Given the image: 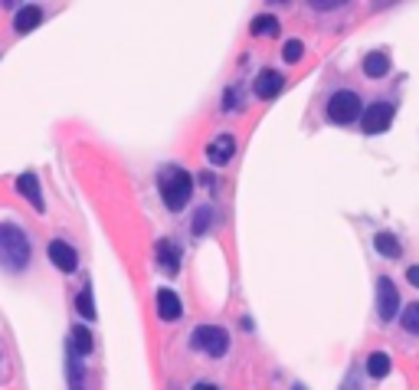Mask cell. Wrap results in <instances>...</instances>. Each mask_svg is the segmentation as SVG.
<instances>
[{"mask_svg": "<svg viewBox=\"0 0 419 390\" xmlns=\"http://www.w3.org/2000/svg\"><path fill=\"white\" fill-rule=\"evenodd\" d=\"M361 115H363V102L351 89H337V92L328 99V118H331L334 125H351V122H357Z\"/></svg>", "mask_w": 419, "mask_h": 390, "instance_id": "obj_3", "label": "cell"}, {"mask_svg": "<svg viewBox=\"0 0 419 390\" xmlns=\"http://www.w3.org/2000/svg\"><path fill=\"white\" fill-rule=\"evenodd\" d=\"M373 249H377V253H380L383 259H397V256H403L400 239L393 237V233H377V237H373Z\"/></svg>", "mask_w": 419, "mask_h": 390, "instance_id": "obj_16", "label": "cell"}, {"mask_svg": "<svg viewBox=\"0 0 419 390\" xmlns=\"http://www.w3.org/2000/svg\"><path fill=\"white\" fill-rule=\"evenodd\" d=\"M233 154H236V138H233V134H219V138H213V141L207 144V161L217 164V168L233 161Z\"/></svg>", "mask_w": 419, "mask_h": 390, "instance_id": "obj_10", "label": "cell"}, {"mask_svg": "<svg viewBox=\"0 0 419 390\" xmlns=\"http://www.w3.org/2000/svg\"><path fill=\"white\" fill-rule=\"evenodd\" d=\"M17 191L23 194V197L33 203V207L43 213V191H39V177L33 171H27V174H20L17 177Z\"/></svg>", "mask_w": 419, "mask_h": 390, "instance_id": "obj_14", "label": "cell"}, {"mask_svg": "<svg viewBox=\"0 0 419 390\" xmlns=\"http://www.w3.org/2000/svg\"><path fill=\"white\" fill-rule=\"evenodd\" d=\"M406 282L419 289V266H410V269H406Z\"/></svg>", "mask_w": 419, "mask_h": 390, "instance_id": "obj_23", "label": "cell"}, {"mask_svg": "<svg viewBox=\"0 0 419 390\" xmlns=\"http://www.w3.org/2000/svg\"><path fill=\"white\" fill-rule=\"evenodd\" d=\"M76 308L82 318H96V302H92V286H86L76 295Z\"/></svg>", "mask_w": 419, "mask_h": 390, "instance_id": "obj_21", "label": "cell"}, {"mask_svg": "<svg viewBox=\"0 0 419 390\" xmlns=\"http://www.w3.org/2000/svg\"><path fill=\"white\" fill-rule=\"evenodd\" d=\"M302 53H305V43H302V39H288L285 49H282V59H285V63H298Z\"/></svg>", "mask_w": 419, "mask_h": 390, "instance_id": "obj_22", "label": "cell"}, {"mask_svg": "<svg viewBox=\"0 0 419 390\" xmlns=\"http://www.w3.org/2000/svg\"><path fill=\"white\" fill-rule=\"evenodd\" d=\"M393 115H397V108H393V102H373L367 112L361 115V122H363V132L367 134H380L387 132L393 125Z\"/></svg>", "mask_w": 419, "mask_h": 390, "instance_id": "obj_6", "label": "cell"}, {"mask_svg": "<svg viewBox=\"0 0 419 390\" xmlns=\"http://www.w3.org/2000/svg\"><path fill=\"white\" fill-rule=\"evenodd\" d=\"M157 315H161L164 322H177V318L183 315L181 295L171 292V289H157Z\"/></svg>", "mask_w": 419, "mask_h": 390, "instance_id": "obj_12", "label": "cell"}, {"mask_svg": "<svg viewBox=\"0 0 419 390\" xmlns=\"http://www.w3.org/2000/svg\"><path fill=\"white\" fill-rule=\"evenodd\" d=\"M193 390H219V387H217V384H210V381H203V384H197Z\"/></svg>", "mask_w": 419, "mask_h": 390, "instance_id": "obj_24", "label": "cell"}, {"mask_svg": "<svg viewBox=\"0 0 419 390\" xmlns=\"http://www.w3.org/2000/svg\"><path fill=\"white\" fill-rule=\"evenodd\" d=\"M30 256H33V246H30V237L23 233V227L0 223V266L7 272H23L30 266Z\"/></svg>", "mask_w": 419, "mask_h": 390, "instance_id": "obj_1", "label": "cell"}, {"mask_svg": "<svg viewBox=\"0 0 419 390\" xmlns=\"http://www.w3.org/2000/svg\"><path fill=\"white\" fill-rule=\"evenodd\" d=\"M191 344L200 348V351H207L210 358H223V354L229 351V334H226V328H219V325H197L191 332Z\"/></svg>", "mask_w": 419, "mask_h": 390, "instance_id": "obj_4", "label": "cell"}, {"mask_svg": "<svg viewBox=\"0 0 419 390\" xmlns=\"http://www.w3.org/2000/svg\"><path fill=\"white\" fill-rule=\"evenodd\" d=\"M400 325H403V332L419 334V302H410V305H406V308H403V315H400Z\"/></svg>", "mask_w": 419, "mask_h": 390, "instance_id": "obj_20", "label": "cell"}, {"mask_svg": "<svg viewBox=\"0 0 419 390\" xmlns=\"http://www.w3.org/2000/svg\"><path fill=\"white\" fill-rule=\"evenodd\" d=\"M390 354L387 351H373L370 358H367V374H370L373 381H383V377H387V374H390Z\"/></svg>", "mask_w": 419, "mask_h": 390, "instance_id": "obj_17", "label": "cell"}, {"mask_svg": "<svg viewBox=\"0 0 419 390\" xmlns=\"http://www.w3.org/2000/svg\"><path fill=\"white\" fill-rule=\"evenodd\" d=\"M278 33V20L262 13V17L252 20V37H276Z\"/></svg>", "mask_w": 419, "mask_h": 390, "instance_id": "obj_19", "label": "cell"}, {"mask_svg": "<svg viewBox=\"0 0 419 390\" xmlns=\"http://www.w3.org/2000/svg\"><path fill=\"white\" fill-rule=\"evenodd\" d=\"M400 312V292L393 286V279L380 276L377 279V315H380V322H393Z\"/></svg>", "mask_w": 419, "mask_h": 390, "instance_id": "obj_5", "label": "cell"}, {"mask_svg": "<svg viewBox=\"0 0 419 390\" xmlns=\"http://www.w3.org/2000/svg\"><path fill=\"white\" fill-rule=\"evenodd\" d=\"M154 253H157V266H161L167 276H177V269H181V243L171 237H164V239H157Z\"/></svg>", "mask_w": 419, "mask_h": 390, "instance_id": "obj_8", "label": "cell"}, {"mask_svg": "<svg viewBox=\"0 0 419 390\" xmlns=\"http://www.w3.org/2000/svg\"><path fill=\"white\" fill-rule=\"evenodd\" d=\"M213 217H217V213H213V207H210V203H203V207L193 213V220H191V233H193V237H203V233L213 227Z\"/></svg>", "mask_w": 419, "mask_h": 390, "instance_id": "obj_18", "label": "cell"}, {"mask_svg": "<svg viewBox=\"0 0 419 390\" xmlns=\"http://www.w3.org/2000/svg\"><path fill=\"white\" fill-rule=\"evenodd\" d=\"M282 86H285V76H282V73L262 69L256 76V82H252V92H256V99H276L278 92H282Z\"/></svg>", "mask_w": 419, "mask_h": 390, "instance_id": "obj_9", "label": "cell"}, {"mask_svg": "<svg viewBox=\"0 0 419 390\" xmlns=\"http://www.w3.org/2000/svg\"><path fill=\"white\" fill-rule=\"evenodd\" d=\"M96 341H92V332H89L86 325H72V332H69V351L76 354V358H86L92 354Z\"/></svg>", "mask_w": 419, "mask_h": 390, "instance_id": "obj_13", "label": "cell"}, {"mask_svg": "<svg viewBox=\"0 0 419 390\" xmlns=\"http://www.w3.org/2000/svg\"><path fill=\"white\" fill-rule=\"evenodd\" d=\"M43 17H46L43 7H37V4H23V7L13 13V30H17V33H33V30L43 23Z\"/></svg>", "mask_w": 419, "mask_h": 390, "instance_id": "obj_11", "label": "cell"}, {"mask_svg": "<svg viewBox=\"0 0 419 390\" xmlns=\"http://www.w3.org/2000/svg\"><path fill=\"white\" fill-rule=\"evenodd\" d=\"M46 256H49V263L59 269V272H76L79 269V253H76V246H69L66 239H53L46 246Z\"/></svg>", "mask_w": 419, "mask_h": 390, "instance_id": "obj_7", "label": "cell"}, {"mask_svg": "<svg viewBox=\"0 0 419 390\" xmlns=\"http://www.w3.org/2000/svg\"><path fill=\"white\" fill-rule=\"evenodd\" d=\"M0 361H4V354H0Z\"/></svg>", "mask_w": 419, "mask_h": 390, "instance_id": "obj_25", "label": "cell"}, {"mask_svg": "<svg viewBox=\"0 0 419 390\" xmlns=\"http://www.w3.org/2000/svg\"><path fill=\"white\" fill-rule=\"evenodd\" d=\"M387 73H390V56H387V53L373 49V53L363 56V76L367 79H383Z\"/></svg>", "mask_w": 419, "mask_h": 390, "instance_id": "obj_15", "label": "cell"}, {"mask_svg": "<svg viewBox=\"0 0 419 390\" xmlns=\"http://www.w3.org/2000/svg\"><path fill=\"white\" fill-rule=\"evenodd\" d=\"M157 191H161V200L167 210H183L193 197V174H187L183 168L171 164V168H161L157 174Z\"/></svg>", "mask_w": 419, "mask_h": 390, "instance_id": "obj_2", "label": "cell"}]
</instances>
